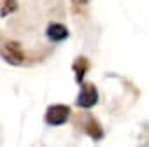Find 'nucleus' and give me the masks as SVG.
<instances>
[{
    "mask_svg": "<svg viewBox=\"0 0 149 147\" xmlns=\"http://www.w3.org/2000/svg\"><path fill=\"white\" fill-rule=\"evenodd\" d=\"M83 130H84V133L90 135L93 140H102V138H104V128H102V124H100L91 114H84Z\"/></svg>",
    "mask_w": 149,
    "mask_h": 147,
    "instance_id": "20e7f679",
    "label": "nucleus"
},
{
    "mask_svg": "<svg viewBox=\"0 0 149 147\" xmlns=\"http://www.w3.org/2000/svg\"><path fill=\"white\" fill-rule=\"evenodd\" d=\"M68 119H70V107L68 105H61V103L49 105L46 114H44V121L49 126H61Z\"/></svg>",
    "mask_w": 149,
    "mask_h": 147,
    "instance_id": "f257e3e1",
    "label": "nucleus"
},
{
    "mask_svg": "<svg viewBox=\"0 0 149 147\" xmlns=\"http://www.w3.org/2000/svg\"><path fill=\"white\" fill-rule=\"evenodd\" d=\"M2 56L11 65H23L25 60H26V56H25V53H23V49L18 42H4Z\"/></svg>",
    "mask_w": 149,
    "mask_h": 147,
    "instance_id": "7ed1b4c3",
    "label": "nucleus"
},
{
    "mask_svg": "<svg viewBox=\"0 0 149 147\" xmlns=\"http://www.w3.org/2000/svg\"><path fill=\"white\" fill-rule=\"evenodd\" d=\"M46 35L51 42H63L65 39H68V28L63 25V23H49L47 30H46Z\"/></svg>",
    "mask_w": 149,
    "mask_h": 147,
    "instance_id": "39448f33",
    "label": "nucleus"
},
{
    "mask_svg": "<svg viewBox=\"0 0 149 147\" xmlns=\"http://www.w3.org/2000/svg\"><path fill=\"white\" fill-rule=\"evenodd\" d=\"M70 2L74 4V7H86L91 0H70Z\"/></svg>",
    "mask_w": 149,
    "mask_h": 147,
    "instance_id": "0eeeda50",
    "label": "nucleus"
},
{
    "mask_svg": "<svg viewBox=\"0 0 149 147\" xmlns=\"http://www.w3.org/2000/svg\"><path fill=\"white\" fill-rule=\"evenodd\" d=\"M72 68H74V72H76V81L81 84V81L84 79L86 72H88V68H90V61H88L84 56H81V58H77L76 61H74Z\"/></svg>",
    "mask_w": 149,
    "mask_h": 147,
    "instance_id": "423d86ee",
    "label": "nucleus"
},
{
    "mask_svg": "<svg viewBox=\"0 0 149 147\" xmlns=\"http://www.w3.org/2000/svg\"><path fill=\"white\" fill-rule=\"evenodd\" d=\"M97 102H98L97 86L93 83H83L81 91H79L77 100H76V105L81 107V109H91L93 105H97Z\"/></svg>",
    "mask_w": 149,
    "mask_h": 147,
    "instance_id": "f03ea898",
    "label": "nucleus"
}]
</instances>
